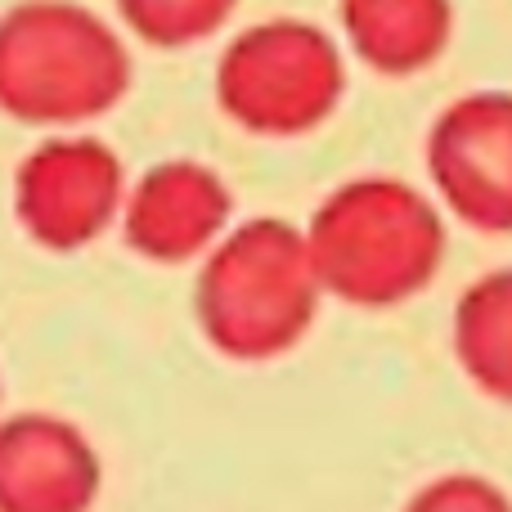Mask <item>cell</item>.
Returning <instances> with one entry per match:
<instances>
[{
  "label": "cell",
  "mask_w": 512,
  "mask_h": 512,
  "mask_svg": "<svg viewBox=\"0 0 512 512\" xmlns=\"http://www.w3.org/2000/svg\"><path fill=\"white\" fill-rule=\"evenodd\" d=\"M234 216V194L221 171L194 158L153 162L122 203V239L153 265L203 261Z\"/></svg>",
  "instance_id": "7"
},
{
  "label": "cell",
  "mask_w": 512,
  "mask_h": 512,
  "mask_svg": "<svg viewBox=\"0 0 512 512\" xmlns=\"http://www.w3.org/2000/svg\"><path fill=\"white\" fill-rule=\"evenodd\" d=\"M346 95L337 41L306 18H265L239 32L216 63V104L265 140H297L324 126Z\"/></svg>",
  "instance_id": "4"
},
{
  "label": "cell",
  "mask_w": 512,
  "mask_h": 512,
  "mask_svg": "<svg viewBox=\"0 0 512 512\" xmlns=\"http://www.w3.org/2000/svg\"><path fill=\"white\" fill-rule=\"evenodd\" d=\"M135 63L126 41L77 0H23L0 14V113L77 126L117 108Z\"/></svg>",
  "instance_id": "3"
},
{
  "label": "cell",
  "mask_w": 512,
  "mask_h": 512,
  "mask_svg": "<svg viewBox=\"0 0 512 512\" xmlns=\"http://www.w3.org/2000/svg\"><path fill=\"white\" fill-rule=\"evenodd\" d=\"M450 346L481 396L512 405V265L472 279L454 301Z\"/></svg>",
  "instance_id": "10"
},
{
  "label": "cell",
  "mask_w": 512,
  "mask_h": 512,
  "mask_svg": "<svg viewBox=\"0 0 512 512\" xmlns=\"http://www.w3.org/2000/svg\"><path fill=\"white\" fill-rule=\"evenodd\" d=\"M104 459L77 423L45 409L0 418V512H90Z\"/></svg>",
  "instance_id": "8"
},
{
  "label": "cell",
  "mask_w": 512,
  "mask_h": 512,
  "mask_svg": "<svg viewBox=\"0 0 512 512\" xmlns=\"http://www.w3.org/2000/svg\"><path fill=\"white\" fill-rule=\"evenodd\" d=\"M400 512H512V495L481 472H445L423 481Z\"/></svg>",
  "instance_id": "12"
},
{
  "label": "cell",
  "mask_w": 512,
  "mask_h": 512,
  "mask_svg": "<svg viewBox=\"0 0 512 512\" xmlns=\"http://www.w3.org/2000/svg\"><path fill=\"white\" fill-rule=\"evenodd\" d=\"M126 167L95 135L41 140L14 171V216L32 243L81 252L122 221Z\"/></svg>",
  "instance_id": "5"
},
{
  "label": "cell",
  "mask_w": 512,
  "mask_h": 512,
  "mask_svg": "<svg viewBox=\"0 0 512 512\" xmlns=\"http://www.w3.org/2000/svg\"><path fill=\"white\" fill-rule=\"evenodd\" d=\"M324 297L355 310H391L418 297L445 261L441 207L396 176H355L306 225Z\"/></svg>",
  "instance_id": "1"
},
{
  "label": "cell",
  "mask_w": 512,
  "mask_h": 512,
  "mask_svg": "<svg viewBox=\"0 0 512 512\" xmlns=\"http://www.w3.org/2000/svg\"><path fill=\"white\" fill-rule=\"evenodd\" d=\"M346 45L382 77H414L450 45V0H337Z\"/></svg>",
  "instance_id": "9"
},
{
  "label": "cell",
  "mask_w": 512,
  "mask_h": 512,
  "mask_svg": "<svg viewBox=\"0 0 512 512\" xmlns=\"http://www.w3.org/2000/svg\"><path fill=\"white\" fill-rule=\"evenodd\" d=\"M427 176L463 225L512 234V90H472L436 117Z\"/></svg>",
  "instance_id": "6"
},
{
  "label": "cell",
  "mask_w": 512,
  "mask_h": 512,
  "mask_svg": "<svg viewBox=\"0 0 512 512\" xmlns=\"http://www.w3.org/2000/svg\"><path fill=\"white\" fill-rule=\"evenodd\" d=\"M239 0H117V14L140 41L158 50L198 45L230 23Z\"/></svg>",
  "instance_id": "11"
},
{
  "label": "cell",
  "mask_w": 512,
  "mask_h": 512,
  "mask_svg": "<svg viewBox=\"0 0 512 512\" xmlns=\"http://www.w3.org/2000/svg\"><path fill=\"white\" fill-rule=\"evenodd\" d=\"M319 297L324 283L310 261L306 230L279 216L230 225L194 279V315L207 346L239 364L297 351L319 315Z\"/></svg>",
  "instance_id": "2"
}]
</instances>
